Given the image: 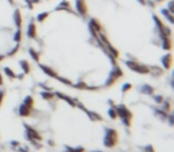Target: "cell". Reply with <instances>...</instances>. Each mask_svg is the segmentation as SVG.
Returning a JSON list of instances; mask_svg holds the SVG:
<instances>
[{"mask_svg": "<svg viewBox=\"0 0 174 152\" xmlns=\"http://www.w3.org/2000/svg\"><path fill=\"white\" fill-rule=\"evenodd\" d=\"M24 42L38 69L75 90H107L125 75L90 19L72 1L62 0L35 12L24 26Z\"/></svg>", "mask_w": 174, "mask_h": 152, "instance_id": "cell-1", "label": "cell"}, {"mask_svg": "<svg viewBox=\"0 0 174 152\" xmlns=\"http://www.w3.org/2000/svg\"><path fill=\"white\" fill-rule=\"evenodd\" d=\"M123 69L162 77L173 68L172 21L149 0H74Z\"/></svg>", "mask_w": 174, "mask_h": 152, "instance_id": "cell-2", "label": "cell"}, {"mask_svg": "<svg viewBox=\"0 0 174 152\" xmlns=\"http://www.w3.org/2000/svg\"><path fill=\"white\" fill-rule=\"evenodd\" d=\"M124 152H173L172 100L149 83H124L109 103Z\"/></svg>", "mask_w": 174, "mask_h": 152, "instance_id": "cell-3", "label": "cell"}, {"mask_svg": "<svg viewBox=\"0 0 174 152\" xmlns=\"http://www.w3.org/2000/svg\"><path fill=\"white\" fill-rule=\"evenodd\" d=\"M24 43V20L17 0H0V63L13 58Z\"/></svg>", "mask_w": 174, "mask_h": 152, "instance_id": "cell-4", "label": "cell"}, {"mask_svg": "<svg viewBox=\"0 0 174 152\" xmlns=\"http://www.w3.org/2000/svg\"><path fill=\"white\" fill-rule=\"evenodd\" d=\"M5 98H6V83H5L4 75L1 70H0V109H1L5 102Z\"/></svg>", "mask_w": 174, "mask_h": 152, "instance_id": "cell-5", "label": "cell"}, {"mask_svg": "<svg viewBox=\"0 0 174 152\" xmlns=\"http://www.w3.org/2000/svg\"><path fill=\"white\" fill-rule=\"evenodd\" d=\"M44 1H47V0H24V4L31 9V7H35L37 5H41Z\"/></svg>", "mask_w": 174, "mask_h": 152, "instance_id": "cell-6", "label": "cell"}, {"mask_svg": "<svg viewBox=\"0 0 174 152\" xmlns=\"http://www.w3.org/2000/svg\"><path fill=\"white\" fill-rule=\"evenodd\" d=\"M149 1L154 3L155 5H161V4H169V5H172L173 0H149Z\"/></svg>", "mask_w": 174, "mask_h": 152, "instance_id": "cell-7", "label": "cell"}, {"mask_svg": "<svg viewBox=\"0 0 174 152\" xmlns=\"http://www.w3.org/2000/svg\"><path fill=\"white\" fill-rule=\"evenodd\" d=\"M0 152H11V151H3V150H0Z\"/></svg>", "mask_w": 174, "mask_h": 152, "instance_id": "cell-8", "label": "cell"}]
</instances>
